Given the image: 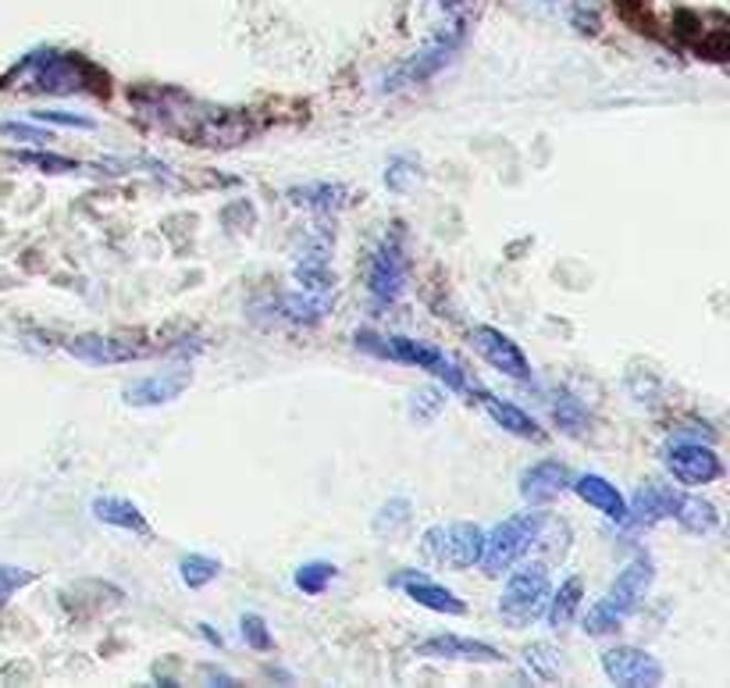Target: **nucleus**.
Wrapping results in <instances>:
<instances>
[{"label": "nucleus", "mask_w": 730, "mask_h": 688, "mask_svg": "<svg viewBox=\"0 0 730 688\" xmlns=\"http://www.w3.org/2000/svg\"><path fill=\"white\" fill-rule=\"evenodd\" d=\"M524 664L538 681H556L563 675V653L553 646V642H535V646H527Z\"/></svg>", "instance_id": "obj_29"}, {"label": "nucleus", "mask_w": 730, "mask_h": 688, "mask_svg": "<svg viewBox=\"0 0 730 688\" xmlns=\"http://www.w3.org/2000/svg\"><path fill=\"white\" fill-rule=\"evenodd\" d=\"M417 656L428 660H464V664H499L503 653L481 638H464V635H432L417 642Z\"/></svg>", "instance_id": "obj_16"}, {"label": "nucleus", "mask_w": 730, "mask_h": 688, "mask_svg": "<svg viewBox=\"0 0 730 688\" xmlns=\"http://www.w3.org/2000/svg\"><path fill=\"white\" fill-rule=\"evenodd\" d=\"M677 496L680 492L674 485H660V482H645L642 489L634 492V500L628 503V517H623V525L631 528H652L660 525L674 514L677 506Z\"/></svg>", "instance_id": "obj_19"}, {"label": "nucleus", "mask_w": 730, "mask_h": 688, "mask_svg": "<svg viewBox=\"0 0 730 688\" xmlns=\"http://www.w3.org/2000/svg\"><path fill=\"white\" fill-rule=\"evenodd\" d=\"M410 517H414V503L406 496H392L389 503H382V511L374 514V535L400 538L410 525Z\"/></svg>", "instance_id": "obj_27"}, {"label": "nucleus", "mask_w": 730, "mask_h": 688, "mask_svg": "<svg viewBox=\"0 0 730 688\" xmlns=\"http://www.w3.org/2000/svg\"><path fill=\"white\" fill-rule=\"evenodd\" d=\"M89 511H94V517L100 521V525H111V528L132 532V535H150L146 514L126 496H97L94 503H89Z\"/></svg>", "instance_id": "obj_23"}, {"label": "nucleus", "mask_w": 730, "mask_h": 688, "mask_svg": "<svg viewBox=\"0 0 730 688\" xmlns=\"http://www.w3.org/2000/svg\"><path fill=\"white\" fill-rule=\"evenodd\" d=\"M677 525H680V532H688V535H712L720 528V514H717V506H712L709 500H702V496H677V506H674V514H671Z\"/></svg>", "instance_id": "obj_26"}, {"label": "nucleus", "mask_w": 730, "mask_h": 688, "mask_svg": "<svg viewBox=\"0 0 730 688\" xmlns=\"http://www.w3.org/2000/svg\"><path fill=\"white\" fill-rule=\"evenodd\" d=\"M129 103L140 114V122L150 129L164 132V136H175L182 143L193 146H207V151H228V146H239L250 140V118L225 108V103H210L186 94L178 86H132L129 89Z\"/></svg>", "instance_id": "obj_1"}, {"label": "nucleus", "mask_w": 730, "mask_h": 688, "mask_svg": "<svg viewBox=\"0 0 730 688\" xmlns=\"http://www.w3.org/2000/svg\"><path fill=\"white\" fill-rule=\"evenodd\" d=\"M285 197L296 207H310L317 215H331L349 200V189L339 183H307V186H288Z\"/></svg>", "instance_id": "obj_25"}, {"label": "nucleus", "mask_w": 730, "mask_h": 688, "mask_svg": "<svg viewBox=\"0 0 730 688\" xmlns=\"http://www.w3.org/2000/svg\"><path fill=\"white\" fill-rule=\"evenodd\" d=\"M196 632H200V635H204V638H207V642H210V646H215V649H221V646H225L221 632H215V627H210V624H204V621H200V624H196Z\"/></svg>", "instance_id": "obj_41"}, {"label": "nucleus", "mask_w": 730, "mask_h": 688, "mask_svg": "<svg viewBox=\"0 0 730 688\" xmlns=\"http://www.w3.org/2000/svg\"><path fill=\"white\" fill-rule=\"evenodd\" d=\"M467 393H470V396H478V403L484 407V414H489L492 422H495L499 428H503V432H510V436L527 439V443H542V439H545V432L538 428L535 417H531L527 411L516 407V403L499 400L495 393H489V389H481V385H470Z\"/></svg>", "instance_id": "obj_18"}, {"label": "nucleus", "mask_w": 730, "mask_h": 688, "mask_svg": "<svg viewBox=\"0 0 730 688\" xmlns=\"http://www.w3.org/2000/svg\"><path fill=\"white\" fill-rule=\"evenodd\" d=\"M602 675L623 688H652L663 681V664L638 646H613L602 653Z\"/></svg>", "instance_id": "obj_12"}, {"label": "nucleus", "mask_w": 730, "mask_h": 688, "mask_svg": "<svg viewBox=\"0 0 730 688\" xmlns=\"http://www.w3.org/2000/svg\"><path fill=\"white\" fill-rule=\"evenodd\" d=\"M293 275L299 282V290L307 293H328L331 290V272H328V236L314 232L307 239V247L299 250Z\"/></svg>", "instance_id": "obj_20"}, {"label": "nucleus", "mask_w": 730, "mask_h": 688, "mask_svg": "<svg viewBox=\"0 0 730 688\" xmlns=\"http://www.w3.org/2000/svg\"><path fill=\"white\" fill-rule=\"evenodd\" d=\"M581 600H585V581L577 575H570L556 592H549V603H545V621H549V627H556V632L570 627L577 621Z\"/></svg>", "instance_id": "obj_24"}, {"label": "nucleus", "mask_w": 730, "mask_h": 688, "mask_svg": "<svg viewBox=\"0 0 730 688\" xmlns=\"http://www.w3.org/2000/svg\"><path fill=\"white\" fill-rule=\"evenodd\" d=\"M403 226H392L382 243L374 247L368 261V293L378 307H389L406 290V247H403Z\"/></svg>", "instance_id": "obj_8"}, {"label": "nucleus", "mask_w": 730, "mask_h": 688, "mask_svg": "<svg viewBox=\"0 0 730 688\" xmlns=\"http://www.w3.org/2000/svg\"><path fill=\"white\" fill-rule=\"evenodd\" d=\"M189 389V371L186 368H172V371H157V375H146L140 382H132L121 389V400L129 407H161V403H172Z\"/></svg>", "instance_id": "obj_17"}, {"label": "nucleus", "mask_w": 730, "mask_h": 688, "mask_svg": "<svg viewBox=\"0 0 730 688\" xmlns=\"http://www.w3.org/2000/svg\"><path fill=\"white\" fill-rule=\"evenodd\" d=\"M652 578H656V564H652L649 553H634V557L623 564V571L617 581L606 589L602 600L585 613V632L588 635H610L617 627L628 624L631 613L642 607L645 592L652 589Z\"/></svg>", "instance_id": "obj_3"}, {"label": "nucleus", "mask_w": 730, "mask_h": 688, "mask_svg": "<svg viewBox=\"0 0 730 688\" xmlns=\"http://www.w3.org/2000/svg\"><path fill=\"white\" fill-rule=\"evenodd\" d=\"M33 581H36V571H25V567L0 564V607H4L19 589L33 586Z\"/></svg>", "instance_id": "obj_36"}, {"label": "nucleus", "mask_w": 730, "mask_h": 688, "mask_svg": "<svg viewBox=\"0 0 730 688\" xmlns=\"http://www.w3.org/2000/svg\"><path fill=\"white\" fill-rule=\"evenodd\" d=\"M392 586L400 592H406L417 607L432 610V613H446V618H464L467 613V603L460 600V596H456L453 589H446V586H438L435 578L421 575V571H400L392 578Z\"/></svg>", "instance_id": "obj_14"}, {"label": "nucleus", "mask_w": 730, "mask_h": 688, "mask_svg": "<svg viewBox=\"0 0 730 688\" xmlns=\"http://www.w3.org/2000/svg\"><path fill=\"white\" fill-rule=\"evenodd\" d=\"M516 4L527 8V11H542V14H553V11H563V14H567L570 0H516Z\"/></svg>", "instance_id": "obj_39"}, {"label": "nucleus", "mask_w": 730, "mask_h": 688, "mask_svg": "<svg viewBox=\"0 0 730 688\" xmlns=\"http://www.w3.org/2000/svg\"><path fill=\"white\" fill-rule=\"evenodd\" d=\"M553 422L567 432V436H581V432L588 428V414L581 407V400H574L570 393H559L553 400Z\"/></svg>", "instance_id": "obj_33"}, {"label": "nucleus", "mask_w": 730, "mask_h": 688, "mask_svg": "<svg viewBox=\"0 0 730 688\" xmlns=\"http://www.w3.org/2000/svg\"><path fill=\"white\" fill-rule=\"evenodd\" d=\"M14 161L29 164V168H36V172H43V175H75V172H83L79 161L51 154V151H14Z\"/></svg>", "instance_id": "obj_31"}, {"label": "nucleus", "mask_w": 730, "mask_h": 688, "mask_svg": "<svg viewBox=\"0 0 730 688\" xmlns=\"http://www.w3.org/2000/svg\"><path fill=\"white\" fill-rule=\"evenodd\" d=\"M417 178V161L414 157H392L389 161V168H385V186L392 189V193H403L410 183Z\"/></svg>", "instance_id": "obj_37"}, {"label": "nucleus", "mask_w": 730, "mask_h": 688, "mask_svg": "<svg viewBox=\"0 0 730 688\" xmlns=\"http://www.w3.org/2000/svg\"><path fill=\"white\" fill-rule=\"evenodd\" d=\"M336 575H339L336 564H328V560H307V564L296 567L293 581H296V589H299L303 596H322V592L331 586V581H336Z\"/></svg>", "instance_id": "obj_30"}, {"label": "nucleus", "mask_w": 730, "mask_h": 688, "mask_svg": "<svg viewBox=\"0 0 730 688\" xmlns=\"http://www.w3.org/2000/svg\"><path fill=\"white\" fill-rule=\"evenodd\" d=\"M542 511H524V514H513L506 521H499L492 532H484V549H481V567L489 578H499L506 575L510 567H516L531 549L538 543V532L545 525Z\"/></svg>", "instance_id": "obj_5"}, {"label": "nucleus", "mask_w": 730, "mask_h": 688, "mask_svg": "<svg viewBox=\"0 0 730 688\" xmlns=\"http://www.w3.org/2000/svg\"><path fill=\"white\" fill-rule=\"evenodd\" d=\"M0 89H22V94H47V97H75V94L108 97L111 76L100 65L89 62L86 54L40 47L33 54H25L0 79Z\"/></svg>", "instance_id": "obj_2"}, {"label": "nucleus", "mask_w": 730, "mask_h": 688, "mask_svg": "<svg viewBox=\"0 0 730 688\" xmlns=\"http://www.w3.org/2000/svg\"><path fill=\"white\" fill-rule=\"evenodd\" d=\"M446 407V393L435 385H421L414 396H410V422L417 425H432L438 414Z\"/></svg>", "instance_id": "obj_32"}, {"label": "nucleus", "mask_w": 730, "mask_h": 688, "mask_svg": "<svg viewBox=\"0 0 730 688\" xmlns=\"http://www.w3.org/2000/svg\"><path fill=\"white\" fill-rule=\"evenodd\" d=\"M221 575V560L207 557V553H189V557L178 560V578L186 589H204Z\"/></svg>", "instance_id": "obj_28"}, {"label": "nucleus", "mask_w": 730, "mask_h": 688, "mask_svg": "<svg viewBox=\"0 0 730 688\" xmlns=\"http://www.w3.org/2000/svg\"><path fill=\"white\" fill-rule=\"evenodd\" d=\"M460 43H464V22H453L428 43V47H421L417 54H410L406 62L395 65L382 79V89L400 94V89H410V86H424L453 62V54L460 51Z\"/></svg>", "instance_id": "obj_7"}, {"label": "nucleus", "mask_w": 730, "mask_h": 688, "mask_svg": "<svg viewBox=\"0 0 730 688\" xmlns=\"http://www.w3.org/2000/svg\"><path fill=\"white\" fill-rule=\"evenodd\" d=\"M438 8H446V11H464L467 8V0H435Z\"/></svg>", "instance_id": "obj_42"}, {"label": "nucleus", "mask_w": 730, "mask_h": 688, "mask_svg": "<svg viewBox=\"0 0 730 688\" xmlns=\"http://www.w3.org/2000/svg\"><path fill=\"white\" fill-rule=\"evenodd\" d=\"M424 553L432 560L456 567V571H467V567L481 564V549H484V528L470 525V521H456V525H432L424 532Z\"/></svg>", "instance_id": "obj_9"}, {"label": "nucleus", "mask_w": 730, "mask_h": 688, "mask_svg": "<svg viewBox=\"0 0 730 688\" xmlns=\"http://www.w3.org/2000/svg\"><path fill=\"white\" fill-rule=\"evenodd\" d=\"M239 632H242V642H247V646L257 649V653H271V649H275V635L268 632V621L261 618V613H242Z\"/></svg>", "instance_id": "obj_35"}, {"label": "nucleus", "mask_w": 730, "mask_h": 688, "mask_svg": "<svg viewBox=\"0 0 730 688\" xmlns=\"http://www.w3.org/2000/svg\"><path fill=\"white\" fill-rule=\"evenodd\" d=\"M200 678L207 681V685H225V688H232V685H239L228 670H221V667H215V664H204L200 667Z\"/></svg>", "instance_id": "obj_40"}, {"label": "nucleus", "mask_w": 730, "mask_h": 688, "mask_svg": "<svg viewBox=\"0 0 730 688\" xmlns=\"http://www.w3.org/2000/svg\"><path fill=\"white\" fill-rule=\"evenodd\" d=\"M331 310V301L328 293H285L279 301H271V314H275L279 321H288V325H317Z\"/></svg>", "instance_id": "obj_22"}, {"label": "nucleus", "mask_w": 730, "mask_h": 688, "mask_svg": "<svg viewBox=\"0 0 730 688\" xmlns=\"http://www.w3.org/2000/svg\"><path fill=\"white\" fill-rule=\"evenodd\" d=\"M570 489H574L588 506H596L602 517H610V521H617V525H623V517H628V500H623V492L610 482V478H602V474H581V478H574Z\"/></svg>", "instance_id": "obj_21"}, {"label": "nucleus", "mask_w": 730, "mask_h": 688, "mask_svg": "<svg viewBox=\"0 0 730 688\" xmlns=\"http://www.w3.org/2000/svg\"><path fill=\"white\" fill-rule=\"evenodd\" d=\"M65 350L75 357V361H83L89 368H103V364H132V361H143L154 350L143 347L140 339L132 336H100V332H83V336H72L65 342Z\"/></svg>", "instance_id": "obj_10"}, {"label": "nucleus", "mask_w": 730, "mask_h": 688, "mask_svg": "<svg viewBox=\"0 0 730 688\" xmlns=\"http://www.w3.org/2000/svg\"><path fill=\"white\" fill-rule=\"evenodd\" d=\"M549 592H553V581H549V571H545V564H524V567H510V578H506V589L499 596V618L510 627H527L535 624L542 613H545V603H549Z\"/></svg>", "instance_id": "obj_6"}, {"label": "nucleus", "mask_w": 730, "mask_h": 688, "mask_svg": "<svg viewBox=\"0 0 730 688\" xmlns=\"http://www.w3.org/2000/svg\"><path fill=\"white\" fill-rule=\"evenodd\" d=\"M570 482H574V474L563 460H538L521 471V496L531 506H545L559 500L563 492L570 489Z\"/></svg>", "instance_id": "obj_15"}, {"label": "nucleus", "mask_w": 730, "mask_h": 688, "mask_svg": "<svg viewBox=\"0 0 730 688\" xmlns=\"http://www.w3.org/2000/svg\"><path fill=\"white\" fill-rule=\"evenodd\" d=\"M357 347L363 353H374L382 361H395V364H414L421 371H428L438 382H446L449 393H467V371L453 361L446 350L432 347L424 339H410V336H378V332H357Z\"/></svg>", "instance_id": "obj_4"}, {"label": "nucleus", "mask_w": 730, "mask_h": 688, "mask_svg": "<svg viewBox=\"0 0 730 688\" xmlns=\"http://www.w3.org/2000/svg\"><path fill=\"white\" fill-rule=\"evenodd\" d=\"M666 468L680 485H709L723 478V460L712 446H702L698 439H677L666 446Z\"/></svg>", "instance_id": "obj_11"}, {"label": "nucleus", "mask_w": 730, "mask_h": 688, "mask_svg": "<svg viewBox=\"0 0 730 688\" xmlns=\"http://www.w3.org/2000/svg\"><path fill=\"white\" fill-rule=\"evenodd\" d=\"M33 122L40 125H65V129H97L94 118L86 114H72V111H57V108H47V111H33Z\"/></svg>", "instance_id": "obj_38"}, {"label": "nucleus", "mask_w": 730, "mask_h": 688, "mask_svg": "<svg viewBox=\"0 0 730 688\" xmlns=\"http://www.w3.org/2000/svg\"><path fill=\"white\" fill-rule=\"evenodd\" d=\"M0 136L14 140V143H29V146H47V143H54L51 125H40V122H0Z\"/></svg>", "instance_id": "obj_34"}, {"label": "nucleus", "mask_w": 730, "mask_h": 688, "mask_svg": "<svg viewBox=\"0 0 730 688\" xmlns=\"http://www.w3.org/2000/svg\"><path fill=\"white\" fill-rule=\"evenodd\" d=\"M470 347H475L484 361H489L499 375H506V379H516V382H527L531 379V364H527V357H524V350L516 347V342L506 336V332H499V328H492V325H478L475 332H470Z\"/></svg>", "instance_id": "obj_13"}]
</instances>
